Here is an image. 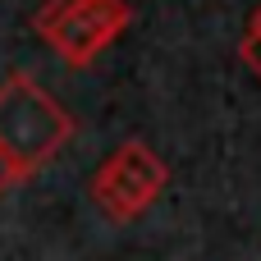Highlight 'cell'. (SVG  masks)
<instances>
[{
    "label": "cell",
    "mask_w": 261,
    "mask_h": 261,
    "mask_svg": "<svg viewBox=\"0 0 261 261\" xmlns=\"http://www.w3.org/2000/svg\"><path fill=\"white\" fill-rule=\"evenodd\" d=\"M239 60L248 64V73L261 78V28L248 23V32H243V41H239Z\"/></svg>",
    "instance_id": "cell-4"
},
{
    "label": "cell",
    "mask_w": 261,
    "mask_h": 261,
    "mask_svg": "<svg viewBox=\"0 0 261 261\" xmlns=\"http://www.w3.org/2000/svg\"><path fill=\"white\" fill-rule=\"evenodd\" d=\"M165 179H170L165 161H161L147 142L133 138V142L115 147V151L101 161V170L92 174V202L101 206L106 220H138V216L161 197Z\"/></svg>",
    "instance_id": "cell-3"
},
{
    "label": "cell",
    "mask_w": 261,
    "mask_h": 261,
    "mask_svg": "<svg viewBox=\"0 0 261 261\" xmlns=\"http://www.w3.org/2000/svg\"><path fill=\"white\" fill-rule=\"evenodd\" d=\"M14 184H23V174H18V170H14V165H9V161L0 156V197H5V193H9Z\"/></svg>",
    "instance_id": "cell-5"
},
{
    "label": "cell",
    "mask_w": 261,
    "mask_h": 261,
    "mask_svg": "<svg viewBox=\"0 0 261 261\" xmlns=\"http://www.w3.org/2000/svg\"><path fill=\"white\" fill-rule=\"evenodd\" d=\"M37 37L73 69L92 64L106 46L119 41L128 28V5L124 0H46L32 14Z\"/></svg>",
    "instance_id": "cell-2"
},
{
    "label": "cell",
    "mask_w": 261,
    "mask_h": 261,
    "mask_svg": "<svg viewBox=\"0 0 261 261\" xmlns=\"http://www.w3.org/2000/svg\"><path fill=\"white\" fill-rule=\"evenodd\" d=\"M73 138L69 110L28 73H9L0 83V156L32 179L64 142Z\"/></svg>",
    "instance_id": "cell-1"
},
{
    "label": "cell",
    "mask_w": 261,
    "mask_h": 261,
    "mask_svg": "<svg viewBox=\"0 0 261 261\" xmlns=\"http://www.w3.org/2000/svg\"><path fill=\"white\" fill-rule=\"evenodd\" d=\"M252 28H261V5H257V14H252Z\"/></svg>",
    "instance_id": "cell-6"
}]
</instances>
